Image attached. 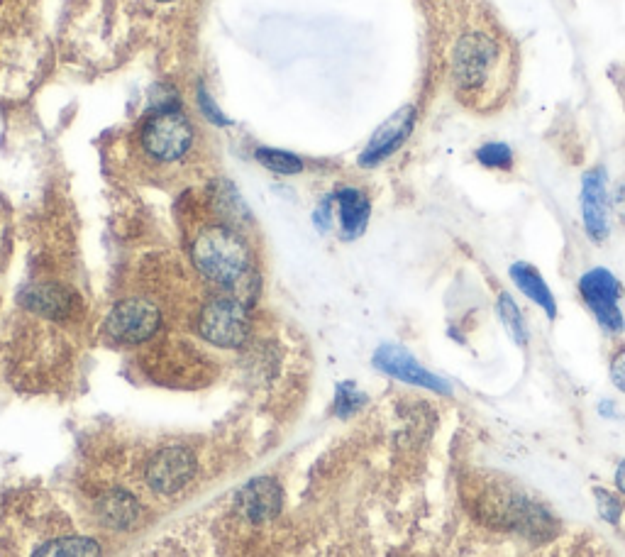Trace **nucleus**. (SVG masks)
<instances>
[{"label": "nucleus", "mask_w": 625, "mask_h": 557, "mask_svg": "<svg viewBox=\"0 0 625 557\" xmlns=\"http://www.w3.org/2000/svg\"><path fill=\"white\" fill-rule=\"evenodd\" d=\"M518 81V49L489 18H467L450 49V84L459 106L496 115L511 101Z\"/></svg>", "instance_id": "f257e3e1"}, {"label": "nucleus", "mask_w": 625, "mask_h": 557, "mask_svg": "<svg viewBox=\"0 0 625 557\" xmlns=\"http://www.w3.org/2000/svg\"><path fill=\"white\" fill-rule=\"evenodd\" d=\"M191 259L203 277L220 286L237 284L250 269L247 242L228 225L201 230L191 245Z\"/></svg>", "instance_id": "f03ea898"}, {"label": "nucleus", "mask_w": 625, "mask_h": 557, "mask_svg": "<svg viewBox=\"0 0 625 557\" xmlns=\"http://www.w3.org/2000/svg\"><path fill=\"white\" fill-rule=\"evenodd\" d=\"M579 296L591 316L596 318L599 328L608 335H618L625 330V316L621 311L623 284L616 274L606 267H594L579 277Z\"/></svg>", "instance_id": "7ed1b4c3"}, {"label": "nucleus", "mask_w": 625, "mask_h": 557, "mask_svg": "<svg viewBox=\"0 0 625 557\" xmlns=\"http://www.w3.org/2000/svg\"><path fill=\"white\" fill-rule=\"evenodd\" d=\"M142 147L157 162H176L193 145V125L176 108L157 110L142 125Z\"/></svg>", "instance_id": "20e7f679"}, {"label": "nucleus", "mask_w": 625, "mask_h": 557, "mask_svg": "<svg viewBox=\"0 0 625 557\" xmlns=\"http://www.w3.org/2000/svg\"><path fill=\"white\" fill-rule=\"evenodd\" d=\"M198 330L215 347H240L250 335L247 308L232 296H218L203 306Z\"/></svg>", "instance_id": "39448f33"}, {"label": "nucleus", "mask_w": 625, "mask_h": 557, "mask_svg": "<svg viewBox=\"0 0 625 557\" xmlns=\"http://www.w3.org/2000/svg\"><path fill=\"white\" fill-rule=\"evenodd\" d=\"M162 325V313L147 299H125L115 303L105 318V330L115 343L137 345L152 338Z\"/></svg>", "instance_id": "423d86ee"}, {"label": "nucleus", "mask_w": 625, "mask_h": 557, "mask_svg": "<svg viewBox=\"0 0 625 557\" xmlns=\"http://www.w3.org/2000/svg\"><path fill=\"white\" fill-rule=\"evenodd\" d=\"M579 206H582V223L589 240L604 245L611 235V196H608V174L604 167L589 169L582 176Z\"/></svg>", "instance_id": "0eeeda50"}, {"label": "nucleus", "mask_w": 625, "mask_h": 557, "mask_svg": "<svg viewBox=\"0 0 625 557\" xmlns=\"http://www.w3.org/2000/svg\"><path fill=\"white\" fill-rule=\"evenodd\" d=\"M374 367L379 372L389 374L403 384L420 386V389L435 391V394H452V384L447 379L438 377L430 369H425L406 347L401 345H381L374 352Z\"/></svg>", "instance_id": "6e6552de"}, {"label": "nucleus", "mask_w": 625, "mask_h": 557, "mask_svg": "<svg viewBox=\"0 0 625 557\" xmlns=\"http://www.w3.org/2000/svg\"><path fill=\"white\" fill-rule=\"evenodd\" d=\"M196 474V457L186 448H164L149 460L147 484L157 494H179Z\"/></svg>", "instance_id": "1a4fd4ad"}, {"label": "nucleus", "mask_w": 625, "mask_h": 557, "mask_svg": "<svg viewBox=\"0 0 625 557\" xmlns=\"http://www.w3.org/2000/svg\"><path fill=\"white\" fill-rule=\"evenodd\" d=\"M413 128H416V108L403 106L401 110H396V113L374 132L369 145L364 147L362 157H359V164H362V167H376V164L386 162L391 154H396L403 145H406Z\"/></svg>", "instance_id": "9d476101"}, {"label": "nucleus", "mask_w": 625, "mask_h": 557, "mask_svg": "<svg viewBox=\"0 0 625 557\" xmlns=\"http://www.w3.org/2000/svg\"><path fill=\"white\" fill-rule=\"evenodd\" d=\"M284 504V489L271 477H257L237 494V511L252 523L271 521Z\"/></svg>", "instance_id": "9b49d317"}, {"label": "nucleus", "mask_w": 625, "mask_h": 557, "mask_svg": "<svg viewBox=\"0 0 625 557\" xmlns=\"http://www.w3.org/2000/svg\"><path fill=\"white\" fill-rule=\"evenodd\" d=\"M508 274H511V281L518 286V291H521L525 299L533 301L535 306L545 311V316L550 318V321H555L557 318L555 294H552L550 286H547V281L542 279V274L538 272V269L528 262H516V264H511Z\"/></svg>", "instance_id": "f8f14e48"}, {"label": "nucleus", "mask_w": 625, "mask_h": 557, "mask_svg": "<svg viewBox=\"0 0 625 557\" xmlns=\"http://www.w3.org/2000/svg\"><path fill=\"white\" fill-rule=\"evenodd\" d=\"M337 215H340L342 237L355 240L367 230L369 215H372V203H369L367 193L359 189H342L337 191Z\"/></svg>", "instance_id": "ddd939ff"}, {"label": "nucleus", "mask_w": 625, "mask_h": 557, "mask_svg": "<svg viewBox=\"0 0 625 557\" xmlns=\"http://www.w3.org/2000/svg\"><path fill=\"white\" fill-rule=\"evenodd\" d=\"M96 514L105 526L118 528V531H125V528H132L142 516V506L137 504V499L130 492H123V489H110L108 494H103L96 504Z\"/></svg>", "instance_id": "4468645a"}, {"label": "nucleus", "mask_w": 625, "mask_h": 557, "mask_svg": "<svg viewBox=\"0 0 625 557\" xmlns=\"http://www.w3.org/2000/svg\"><path fill=\"white\" fill-rule=\"evenodd\" d=\"M35 557H103V550L93 538L69 536L42 545Z\"/></svg>", "instance_id": "2eb2a0df"}, {"label": "nucleus", "mask_w": 625, "mask_h": 557, "mask_svg": "<svg viewBox=\"0 0 625 557\" xmlns=\"http://www.w3.org/2000/svg\"><path fill=\"white\" fill-rule=\"evenodd\" d=\"M496 311H499L503 328H506V333L511 335L513 343H516L518 347L528 345L530 335H528V325H525L523 311L518 308L516 299H513L508 291H501L499 294V299H496Z\"/></svg>", "instance_id": "dca6fc26"}, {"label": "nucleus", "mask_w": 625, "mask_h": 557, "mask_svg": "<svg viewBox=\"0 0 625 557\" xmlns=\"http://www.w3.org/2000/svg\"><path fill=\"white\" fill-rule=\"evenodd\" d=\"M474 159H477L479 167H484L486 172L511 174L513 167H516V152L506 142H486V145L477 147Z\"/></svg>", "instance_id": "f3484780"}, {"label": "nucleus", "mask_w": 625, "mask_h": 557, "mask_svg": "<svg viewBox=\"0 0 625 557\" xmlns=\"http://www.w3.org/2000/svg\"><path fill=\"white\" fill-rule=\"evenodd\" d=\"M27 301H30V306L35 308V311L52 318L66 316L71 308V296L66 294L64 289H59V286H40V289H32L30 299Z\"/></svg>", "instance_id": "a211bd4d"}, {"label": "nucleus", "mask_w": 625, "mask_h": 557, "mask_svg": "<svg viewBox=\"0 0 625 557\" xmlns=\"http://www.w3.org/2000/svg\"><path fill=\"white\" fill-rule=\"evenodd\" d=\"M257 159L274 174H298L303 169V162L296 157V154L284 152V150H271V147H259Z\"/></svg>", "instance_id": "6ab92c4d"}, {"label": "nucleus", "mask_w": 625, "mask_h": 557, "mask_svg": "<svg viewBox=\"0 0 625 557\" xmlns=\"http://www.w3.org/2000/svg\"><path fill=\"white\" fill-rule=\"evenodd\" d=\"M594 496H596V509H599V516L616 526L623 516V501L618 499L613 492H608V489H601V487L594 489Z\"/></svg>", "instance_id": "aec40b11"}, {"label": "nucleus", "mask_w": 625, "mask_h": 557, "mask_svg": "<svg viewBox=\"0 0 625 557\" xmlns=\"http://www.w3.org/2000/svg\"><path fill=\"white\" fill-rule=\"evenodd\" d=\"M364 404V394H359L352 384L340 386V399H337V416H350Z\"/></svg>", "instance_id": "412c9836"}, {"label": "nucleus", "mask_w": 625, "mask_h": 557, "mask_svg": "<svg viewBox=\"0 0 625 557\" xmlns=\"http://www.w3.org/2000/svg\"><path fill=\"white\" fill-rule=\"evenodd\" d=\"M198 106H201L203 113H206V118L210 120V123H215V125H230V120L225 118L223 113H220V108L215 106L213 96H210V93H208L203 86H198Z\"/></svg>", "instance_id": "4be33fe9"}, {"label": "nucleus", "mask_w": 625, "mask_h": 557, "mask_svg": "<svg viewBox=\"0 0 625 557\" xmlns=\"http://www.w3.org/2000/svg\"><path fill=\"white\" fill-rule=\"evenodd\" d=\"M608 372H611L613 386L625 394V347H621V350L611 357V369H608Z\"/></svg>", "instance_id": "5701e85b"}, {"label": "nucleus", "mask_w": 625, "mask_h": 557, "mask_svg": "<svg viewBox=\"0 0 625 557\" xmlns=\"http://www.w3.org/2000/svg\"><path fill=\"white\" fill-rule=\"evenodd\" d=\"M613 208H616L618 218L625 225V179L616 186V193H613Z\"/></svg>", "instance_id": "b1692460"}, {"label": "nucleus", "mask_w": 625, "mask_h": 557, "mask_svg": "<svg viewBox=\"0 0 625 557\" xmlns=\"http://www.w3.org/2000/svg\"><path fill=\"white\" fill-rule=\"evenodd\" d=\"M616 487L625 496V460H621V465L616 467Z\"/></svg>", "instance_id": "393cba45"}, {"label": "nucleus", "mask_w": 625, "mask_h": 557, "mask_svg": "<svg viewBox=\"0 0 625 557\" xmlns=\"http://www.w3.org/2000/svg\"><path fill=\"white\" fill-rule=\"evenodd\" d=\"M599 413L606 418H616V408H613V401H601Z\"/></svg>", "instance_id": "a878e982"}, {"label": "nucleus", "mask_w": 625, "mask_h": 557, "mask_svg": "<svg viewBox=\"0 0 625 557\" xmlns=\"http://www.w3.org/2000/svg\"><path fill=\"white\" fill-rule=\"evenodd\" d=\"M157 3H169V0H157Z\"/></svg>", "instance_id": "bb28decb"}]
</instances>
